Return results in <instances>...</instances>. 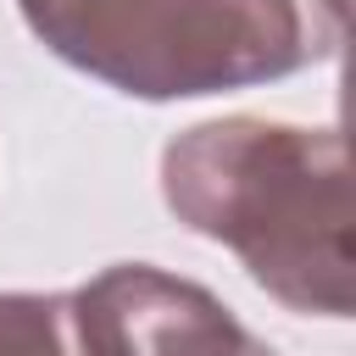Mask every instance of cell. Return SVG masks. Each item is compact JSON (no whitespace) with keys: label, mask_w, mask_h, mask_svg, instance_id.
Segmentation results:
<instances>
[{"label":"cell","mask_w":356,"mask_h":356,"mask_svg":"<svg viewBox=\"0 0 356 356\" xmlns=\"http://www.w3.org/2000/svg\"><path fill=\"white\" fill-rule=\"evenodd\" d=\"M167 211L239 256V267L289 312H356L350 150L339 128L267 117H217L161 150Z\"/></svg>","instance_id":"obj_1"},{"label":"cell","mask_w":356,"mask_h":356,"mask_svg":"<svg viewBox=\"0 0 356 356\" xmlns=\"http://www.w3.org/2000/svg\"><path fill=\"white\" fill-rule=\"evenodd\" d=\"M78 356H273L206 284L117 261L67 295Z\"/></svg>","instance_id":"obj_2"},{"label":"cell","mask_w":356,"mask_h":356,"mask_svg":"<svg viewBox=\"0 0 356 356\" xmlns=\"http://www.w3.org/2000/svg\"><path fill=\"white\" fill-rule=\"evenodd\" d=\"M33 39L67 67L134 95H189V0H17Z\"/></svg>","instance_id":"obj_3"},{"label":"cell","mask_w":356,"mask_h":356,"mask_svg":"<svg viewBox=\"0 0 356 356\" xmlns=\"http://www.w3.org/2000/svg\"><path fill=\"white\" fill-rule=\"evenodd\" d=\"M350 0H189L195 95L250 89L317 67L345 39Z\"/></svg>","instance_id":"obj_4"},{"label":"cell","mask_w":356,"mask_h":356,"mask_svg":"<svg viewBox=\"0 0 356 356\" xmlns=\"http://www.w3.org/2000/svg\"><path fill=\"white\" fill-rule=\"evenodd\" d=\"M0 356H78L67 295H0Z\"/></svg>","instance_id":"obj_5"}]
</instances>
